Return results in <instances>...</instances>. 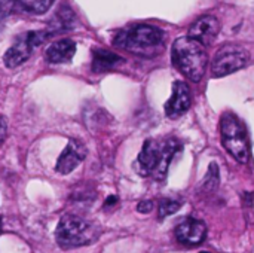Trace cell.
Wrapping results in <instances>:
<instances>
[{"label": "cell", "instance_id": "obj_1", "mask_svg": "<svg viewBox=\"0 0 254 253\" xmlns=\"http://www.w3.org/2000/svg\"><path fill=\"white\" fill-rule=\"evenodd\" d=\"M180 149L182 146L176 139H168L164 142L149 139L144 142L137 157L135 170L140 176H152L156 180H164L174 155Z\"/></svg>", "mask_w": 254, "mask_h": 253}, {"label": "cell", "instance_id": "obj_2", "mask_svg": "<svg viewBox=\"0 0 254 253\" xmlns=\"http://www.w3.org/2000/svg\"><path fill=\"white\" fill-rule=\"evenodd\" d=\"M171 60L174 67L189 81L199 82L208 64L205 46L189 36H182L171 46Z\"/></svg>", "mask_w": 254, "mask_h": 253}, {"label": "cell", "instance_id": "obj_3", "mask_svg": "<svg viewBox=\"0 0 254 253\" xmlns=\"http://www.w3.org/2000/svg\"><path fill=\"white\" fill-rule=\"evenodd\" d=\"M164 31L150 24H134L124 28L115 45L140 57H153L164 48Z\"/></svg>", "mask_w": 254, "mask_h": 253}, {"label": "cell", "instance_id": "obj_4", "mask_svg": "<svg viewBox=\"0 0 254 253\" xmlns=\"http://www.w3.org/2000/svg\"><path fill=\"white\" fill-rule=\"evenodd\" d=\"M97 237L95 227L76 215H65L60 219L55 230V240L61 249H76L88 246Z\"/></svg>", "mask_w": 254, "mask_h": 253}, {"label": "cell", "instance_id": "obj_5", "mask_svg": "<svg viewBox=\"0 0 254 253\" xmlns=\"http://www.w3.org/2000/svg\"><path fill=\"white\" fill-rule=\"evenodd\" d=\"M220 136L223 148L241 164L250 160V145L246 128L240 118L232 112H226L220 118Z\"/></svg>", "mask_w": 254, "mask_h": 253}, {"label": "cell", "instance_id": "obj_6", "mask_svg": "<svg viewBox=\"0 0 254 253\" xmlns=\"http://www.w3.org/2000/svg\"><path fill=\"white\" fill-rule=\"evenodd\" d=\"M48 37H49V33L43 31V30L27 31L24 34L18 36L15 39V42L10 45V48L3 55L4 66L7 69H15L18 66H21L31 57L34 48H37L39 45L46 42Z\"/></svg>", "mask_w": 254, "mask_h": 253}, {"label": "cell", "instance_id": "obj_7", "mask_svg": "<svg viewBox=\"0 0 254 253\" xmlns=\"http://www.w3.org/2000/svg\"><path fill=\"white\" fill-rule=\"evenodd\" d=\"M250 61V52L237 45H228L220 48L213 61H211V73L214 78H223L231 73H235L244 69Z\"/></svg>", "mask_w": 254, "mask_h": 253}, {"label": "cell", "instance_id": "obj_8", "mask_svg": "<svg viewBox=\"0 0 254 253\" xmlns=\"http://www.w3.org/2000/svg\"><path fill=\"white\" fill-rule=\"evenodd\" d=\"M190 104H192L190 88L188 86V84H185L182 81H176L173 84L171 95H170L168 101L165 103L167 118H170V119L180 118L190 109Z\"/></svg>", "mask_w": 254, "mask_h": 253}, {"label": "cell", "instance_id": "obj_9", "mask_svg": "<svg viewBox=\"0 0 254 253\" xmlns=\"http://www.w3.org/2000/svg\"><path fill=\"white\" fill-rule=\"evenodd\" d=\"M174 236L177 242L182 245L196 246V245H201L207 239V225L199 219L185 218L176 225Z\"/></svg>", "mask_w": 254, "mask_h": 253}, {"label": "cell", "instance_id": "obj_10", "mask_svg": "<svg viewBox=\"0 0 254 253\" xmlns=\"http://www.w3.org/2000/svg\"><path fill=\"white\" fill-rule=\"evenodd\" d=\"M219 33H220V21L214 15H204L190 25L188 36L195 39L204 46H210L216 42Z\"/></svg>", "mask_w": 254, "mask_h": 253}, {"label": "cell", "instance_id": "obj_11", "mask_svg": "<svg viewBox=\"0 0 254 253\" xmlns=\"http://www.w3.org/2000/svg\"><path fill=\"white\" fill-rule=\"evenodd\" d=\"M86 158V148L83 143H80L79 140H70L67 143V146L64 148V151L61 152L55 170L60 174H68L71 173L83 160Z\"/></svg>", "mask_w": 254, "mask_h": 253}, {"label": "cell", "instance_id": "obj_12", "mask_svg": "<svg viewBox=\"0 0 254 253\" xmlns=\"http://www.w3.org/2000/svg\"><path fill=\"white\" fill-rule=\"evenodd\" d=\"M76 54V43L71 39H60L54 42L45 52V60L51 64L68 63Z\"/></svg>", "mask_w": 254, "mask_h": 253}, {"label": "cell", "instance_id": "obj_13", "mask_svg": "<svg viewBox=\"0 0 254 253\" xmlns=\"http://www.w3.org/2000/svg\"><path fill=\"white\" fill-rule=\"evenodd\" d=\"M122 58L115 54L113 51L104 49V48H94L92 51V70L95 73H104L116 67Z\"/></svg>", "mask_w": 254, "mask_h": 253}, {"label": "cell", "instance_id": "obj_14", "mask_svg": "<svg viewBox=\"0 0 254 253\" xmlns=\"http://www.w3.org/2000/svg\"><path fill=\"white\" fill-rule=\"evenodd\" d=\"M220 183V174H219V166L216 163H211L208 166L207 174L202 179V182L199 183V189L202 192H213L219 188Z\"/></svg>", "mask_w": 254, "mask_h": 253}, {"label": "cell", "instance_id": "obj_15", "mask_svg": "<svg viewBox=\"0 0 254 253\" xmlns=\"http://www.w3.org/2000/svg\"><path fill=\"white\" fill-rule=\"evenodd\" d=\"M55 0H16V3L28 13L42 15L51 9Z\"/></svg>", "mask_w": 254, "mask_h": 253}, {"label": "cell", "instance_id": "obj_16", "mask_svg": "<svg viewBox=\"0 0 254 253\" xmlns=\"http://www.w3.org/2000/svg\"><path fill=\"white\" fill-rule=\"evenodd\" d=\"M182 207V203L173 198H162L158 204V218L159 219H165L167 216H171L174 213L179 212V209Z\"/></svg>", "mask_w": 254, "mask_h": 253}, {"label": "cell", "instance_id": "obj_17", "mask_svg": "<svg viewBox=\"0 0 254 253\" xmlns=\"http://www.w3.org/2000/svg\"><path fill=\"white\" fill-rule=\"evenodd\" d=\"M57 16H58V25H60L61 28L73 27V24H74V13H73V10H71L70 7L63 6V7L58 10Z\"/></svg>", "mask_w": 254, "mask_h": 253}, {"label": "cell", "instance_id": "obj_18", "mask_svg": "<svg viewBox=\"0 0 254 253\" xmlns=\"http://www.w3.org/2000/svg\"><path fill=\"white\" fill-rule=\"evenodd\" d=\"M152 209H153V201H150V200H143L137 204L138 213H150Z\"/></svg>", "mask_w": 254, "mask_h": 253}, {"label": "cell", "instance_id": "obj_19", "mask_svg": "<svg viewBox=\"0 0 254 253\" xmlns=\"http://www.w3.org/2000/svg\"><path fill=\"white\" fill-rule=\"evenodd\" d=\"M6 134H7V125H6V121L3 119V116H0V143L6 139Z\"/></svg>", "mask_w": 254, "mask_h": 253}, {"label": "cell", "instance_id": "obj_20", "mask_svg": "<svg viewBox=\"0 0 254 253\" xmlns=\"http://www.w3.org/2000/svg\"><path fill=\"white\" fill-rule=\"evenodd\" d=\"M115 203H118V197H115V195H110V197H107V200H106V206H113Z\"/></svg>", "mask_w": 254, "mask_h": 253}, {"label": "cell", "instance_id": "obj_21", "mask_svg": "<svg viewBox=\"0 0 254 253\" xmlns=\"http://www.w3.org/2000/svg\"><path fill=\"white\" fill-rule=\"evenodd\" d=\"M199 253H210V252H199Z\"/></svg>", "mask_w": 254, "mask_h": 253}]
</instances>
